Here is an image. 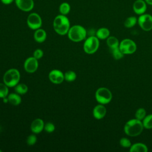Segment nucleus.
I'll list each match as a JSON object with an SVG mask.
<instances>
[{
  "label": "nucleus",
  "instance_id": "obj_1",
  "mask_svg": "<svg viewBox=\"0 0 152 152\" xmlns=\"http://www.w3.org/2000/svg\"><path fill=\"white\" fill-rule=\"evenodd\" d=\"M53 27L55 31L59 35L67 34L70 26L68 18L64 15L59 14L56 16L53 21Z\"/></svg>",
  "mask_w": 152,
  "mask_h": 152
},
{
  "label": "nucleus",
  "instance_id": "obj_2",
  "mask_svg": "<svg viewBox=\"0 0 152 152\" xmlns=\"http://www.w3.org/2000/svg\"><path fill=\"white\" fill-rule=\"evenodd\" d=\"M144 128L142 121L135 118L127 121L125 124L124 130L127 135L135 137L141 134Z\"/></svg>",
  "mask_w": 152,
  "mask_h": 152
},
{
  "label": "nucleus",
  "instance_id": "obj_3",
  "mask_svg": "<svg viewBox=\"0 0 152 152\" xmlns=\"http://www.w3.org/2000/svg\"><path fill=\"white\" fill-rule=\"evenodd\" d=\"M69 40L74 42H79L86 39L87 30L81 25H74L71 26L67 33Z\"/></svg>",
  "mask_w": 152,
  "mask_h": 152
},
{
  "label": "nucleus",
  "instance_id": "obj_4",
  "mask_svg": "<svg viewBox=\"0 0 152 152\" xmlns=\"http://www.w3.org/2000/svg\"><path fill=\"white\" fill-rule=\"evenodd\" d=\"M20 80V71L15 68L8 69L4 74L3 81L8 87H14Z\"/></svg>",
  "mask_w": 152,
  "mask_h": 152
},
{
  "label": "nucleus",
  "instance_id": "obj_5",
  "mask_svg": "<svg viewBox=\"0 0 152 152\" xmlns=\"http://www.w3.org/2000/svg\"><path fill=\"white\" fill-rule=\"evenodd\" d=\"M95 98L99 104H106L111 101L112 94L107 88L100 87L96 91Z\"/></svg>",
  "mask_w": 152,
  "mask_h": 152
},
{
  "label": "nucleus",
  "instance_id": "obj_6",
  "mask_svg": "<svg viewBox=\"0 0 152 152\" xmlns=\"http://www.w3.org/2000/svg\"><path fill=\"white\" fill-rule=\"evenodd\" d=\"M99 47V39L94 36L87 38L83 44L84 51L87 54H93Z\"/></svg>",
  "mask_w": 152,
  "mask_h": 152
},
{
  "label": "nucleus",
  "instance_id": "obj_7",
  "mask_svg": "<svg viewBox=\"0 0 152 152\" xmlns=\"http://www.w3.org/2000/svg\"><path fill=\"white\" fill-rule=\"evenodd\" d=\"M119 48L124 55L132 54L137 50V45L135 43L129 39H125L122 40L119 43Z\"/></svg>",
  "mask_w": 152,
  "mask_h": 152
},
{
  "label": "nucleus",
  "instance_id": "obj_8",
  "mask_svg": "<svg viewBox=\"0 0 152 152\" xmlns=\"http://www.w3.org/2000/svg\"><path fill=\"white\" fill-rule=\"evenodd\" d=\"M27 24L30 29L36 30L42 27V18L39 14L36 12H31L27 17Z\"/></svg>",
  "mask_w": 152,
  "mask_h": 152
},
{
  "label": "nucleus",
  "instance_id": "obj_9",
  "mask_svg": "<svg viewBox=\"0 0 152 152\" xmlns=\"http://www.w3.org/2000/svg\"><path fill=\"white\" fill-rule=\"evenodd\" d=\"M140 27L144 31H148L152 30V15L148 14H143L138 18Z\"/></svg>",
  "mask_w": 152,
  "mask_h": 152
},
{
  "label": "nucleus",
  "instance_id": "obj_10",
  "mask_svg": "<svg viewBox=\"0 0 152 152\" xmlns=\"http://www.w3.org/2000/svg\"><path fill=\"white\" fill-rule=\"evenodd\" d=\"M39 66L38 59L34 56H30L27 58L24 62V69L28 73L35 72Z\"/></svg>",
  "mask_w": 152,
  "mask_h": 152
},
{
  "label": "nucleus",
  "instance_id": "obj_11",
  "mask_svg": "<svg viewBox=\"0 0 152 152\" xmlns=\"http://www.w3.org/2000/svg\"><path fill=\"white\" fill-rule=\"evenodd\" d=\"M48 78L52 83L59 84L64 81V74L61 70L57 69H52L49 73Z\"/></svg>",
  "mask_w": 152,
  "mask_h": 152
},
{
  "label": "nucleus",
  "instance_id": "obj_12",
  "mask_svg": "<svg viewBox=\"0 0 152 152\" xmlns=\"http://www.w3.org/2000/svg\"><path fill=\"white\" fill-rule=\"evenodd\" d=\"M17 7L24 12L31 11L34 6L33 0H14Z\"/></svg>",
  "mask_w": 152,
  "mask_h": 152
},
{
  "label": "nucleus",
  "instance_id": "obj_13",
  "mask_svg": "<svg viewBox=\"0 0 152 152\" xmlns=\"http://www.w3.org/2000/svg\"><path fill=\"white\" fill-rule=\"evenodd\" d=\"M44 121L40 118H36L32 121L30 125V129L33 134H37L44 129Z\"/></svg>",
  "mask_w": 152,
  "mask_h": 152
},
{
  "label": "nucleus",
  "instance_id": "obj_14",
  "mask_svg": "<svg viewBox=\"0 0 152 152\" xmlns=\"http://www.w3.org/2000/svg\"><path fill=\"white\" fill-rule=\"evenodd\" d=\"M133 10L138 15L145 13L147 10V4L143 0H136L133 4Z\"/></svg>",
  "mask_w": 152,
  "mask_h": 152
},
{
  "label": "nucleus",
  "instance_id": "obj_15",
  "mask_svg": "<svg viewBox=\"0 0 152 152\" xmlns=\"http://www.w3.org/2000/svg\"><path fill=\"white\" fill-rule=\"evenodd\" d=\"M106 114V109L104 105L99 104L96 105L93 110V115L96 119H102Z\"/></svg>",
  "mask_w": 152,
  "mask_h": 152
},
{
  "label": "nucleus",
  "instance_id": "obj_16",
  "mask_svg": "<svg viewBox=\"0 0 152 152\" xmlns=\"http://www.w3.org/2000/svg\"><path fill=\"white\" fill-rule=\"evenodd\" d=\"M47 37L46 31L41 28H39L34 31L33 37L36 42L37 43H43L45 41Z\"/></svg>",
  "mask_w": 152,
  "mask_h": 152
},
{
  "label": "nucleus",
  "instance_id": "obj_17",
  "mask_svg": "<svg viewBox=\"0 0 152 152\" xmlns=\"http://www.w3.org/2000/svg\"><path fill=\"white\" fill-rule=\"evenodd\" d=\"M8 103L13 106H18L21 102V97L17 93H10L7 96Z\"/></svg>",
  "mask_w": 152,
  "mask_h": 152
},
{
  "label": "nucleus",
  "instance_id": "obj_18",
  "mask_svg": "<svg viewBox=\"0 0 152 152\" xmlns=\"http://www.w3.org/2000/svg\"><path fill=\"white\" fill-rule=\"evenodd\" d=\"M129 151L131 152H147L148 148L144 144L137 142L131 145Z\"/></svg>",
  "mask_w": 152,
  "mask_h": 152
},
{
  "label": "nucleus",
  "instance_id": "obj_19",
  "mask_svg": "<svg viewBox=\"0 0 152 152\" xmlns=\"http://www.w3.org/2000/svg\"><path fill=\"white\" fill-rule=\"evenodd\" d=\"M110 34V31L106 27H101L99 28L96 33V36L100 40L107 39Z\"/></svg>",
  "mask_w": 152,
  "mask_h": 152
},
{
  "label": "nucleus",
  "instance_id": "obj_20",
  "mask_svg": "<svg viewBox=\"0 0 152 152\" xmlns=\"http://www.w3.org/2000/svg\"><path fill=\"white\" fill-rule=\"evenodd\" d=\"M106 43L110 49L119 47V42L118 39L115 36H109L106 39Z\"/></svg>",
  "mask_w": 152,
  "mask_h": 152
},
{
  "label": "nucleus",
  "instance_id": "obj_21",
  "mask_svg": "<svg viewBox=\"0 0 152 152\" xmlns=\"http://www.w3.org/2000/svg\"><path fill=\"white\" fill-rule=\"evenodd\" d=\"M70 10H71V6L66 2H64L61 3L59 7V11L60 14L62 15H66L69 13Z\"/></svg>",
  "mask_w": 152,
  "mask_h": 152
},
{
  "label": "nucleus",
  "instance_id": "obj_22",
  "mask_svg": "<svg viewBox=\"0 0 152 152\" xmlns=\"http://www.w3.org/2000/svg\"><path fill=\"white\" fill-rule=\"evenodd\" d=\"M14 90L15 93L23 95L28 91V87L24 83H18L14 87Z\"/></svg>",
  "mask_w": 152,
  "mask_h": 152
},
{
  "label": "nucleus",
  "instance_id": "obj_23",
  "mask_svg": "<svg viewBox=\"0 0 152 152\" xmlns=\"http://www.w3.org/2000/svg\"><path fill=\"white\" fill-rule=\"evenodd\" d=\"M138 19L134 16L128 17L124 21V26L126 28H131L134 27L137 23Z\"/></svg>",
  "mask_w": 152,
  "mask_h": 152
},
{
  "label": "nucleus",
  "instance_id": "obj_24",
  "mask_svg": "<svg viewBox=\"0 0 152 152\" xmlns=\"http://www.w3.org/2000/svg\"><path fill=\"white\" fill-rule=\"evenodd\" d=\"M77 78L76 73L71 70L67 71L64 73V80L67 82H72Z\"/></svg>",
  "mask_w": 152,
  "mask_h": 152
},
{
  "label": "nucleus",
  "instance_id": "obj_25",
  "mask_svg": "<svg viewBox=\"0 0 152 152\" xmlns=\"http://www.w3.org/2000/svg\"><path fill=\"white\" fill-rule=\"evenodd\" d=\"M142 122L144 128L148 129H152V114L145 116Z\"/></svg>",
  "mask_w": 152,
  "mask_h": 152
},
{
  "label": "nucleus",
  "instance_id": "obj_26",
  "mask_svg": "<svg viewBox=\"0 0 152 152\" xmlns=\"http://www.w3.org/2000/svg\"><path fill=\"white\" fill-rule=\"evenodd\" d=\"M9 94L8 87L4 83H0V98L6 97Z\"/></svg>",
  "mask_w": 152,
  "mask_h": 152
},
{
  "label": "nucleus",
  "instance_id": "obj_27",
  "mask_svg": "<svg viewBox=\"0 0 152 152\" xmlns=\"http://www.w3.org/2000/svg\"><path fill=\"white\" fill-rule=\"evenodd\" d=\"M111 52H112V55L113 58L116 60L122 58L124 56V54L121 52L119 47L114 49H112Z\"/></svg>",
  "mask_w": 152,
  "mask_h": 152
},
{
  "label": "nucleus",
  "instance_id": "obj_28",
  "mask_svg": "<svg viewBox=\"0 0 152 152\" xmlns=\"http://www.w3.org/2000/svg\"><path fill=\"white\" fill-rule=\"evenodd\" d=\"M145 116H146V111L142 107H140L138 109L135 113V118L140 121L143 120V119L145 118Z\"/></svg>",
  "mask_w": 152,
  "mask_h": 152
},
{
  "label": "nucleus",
  "instance_id": "obj_29",
  "mask_svg": "<svg viewBox=\"0 0 152 152\" xmlns=\"http://www.w3.org/2000/svg\"><path fill=\"white\" fill-rule=\"evenodd\" d=\"M55 129V125L52 122H47L45 124L44 126V130L48 132V133H52L53 132Z\"/></svg>",
  "mask_w": 152,
  "mask_h": 152
},
{
  "label": "nucleus",
  "instance_id": "obj_30",
  "mask_svg": "<svg viewBox=\"0 0 152 152\" xmlns=\"http://www.w3.org/2000/svg\"><path fill=\"white\" fill-rule=\"evenodd\" d=\"M26 142L28 145H34L37 142V137L36 136L35 134H30V135H28V137L27 138Z\"/></svg>",
  "mask_w": 152,
  "mask_h": 152
},
{
  "label": "nucleus",
  "instance_id": "obj_31",
  "mask_svg": "<svg viewBox=\"0 0 152 152\" xmlns=\"http://www.w3.org/2000/svg\"><path fill=\"white\" fill-rule=\"evenodd\" d=\"M120 145L124 148H130L131 146V142L130 140L126 138H122L119 141Z\"/></svg>",
  "mask_w": 152,
  "mask_h": 152
},
{
  "label": "nucleus",
  "instance_id": "obj_32",
  "mask_svg": "<svg viewBox=\"0 0 152 152\" xmlns=\"http://www.w3.org/2000/svg\"><path fill=\"white\" fill-rule=\"evenodd\" d=\"M43 51L40 49H37L33 52V56H34L37 59H41L43 57Z\"/></svg>",
  "mask_w": 152,
  "mask_h": 152
},
{
  "label": "nucleus",
  "instance_id": "obj_33",
  "mask_svg": "<svg viewBox=\"0 0 152 152\" xmlns=\"http://www.w3.org/2000/svg\"><path fill=\"white\" fill-rule=\"evenodd\" d=\"M1 3H2L4 5H10L12 4L14 0H0Z\"/></svg>",
  "mask_w": 152,
  "mask_h": 152
},
{
  "label": "nucleus",
  "instance_id": "obj_34",
  "mask_svg": "<svg viewBox=\"0 0 152 152\" xmlns=\"http://www.w3.org/2000/svg\"><path fill=\"white\" fill-rule=\"evenodd\" d=\"M145 2L148 5H152V0H145Z\"/></svg>",
  "mask_w": 152,
  "mask_h": 152
},
{
  "label": "nucleus",
  "instance_id": "obj_35",
  "mask_svg": "<svg viewBox=\"0 0 152 152\" xmlns=\"http://www.w3.org/2000/svg\"><path fill=\"white\" fill-rule=\"evenodd\" d=\"M0 152H2V150H0Z\"/></svg>",
  "mask_w": 152,
  "mask_h": 152
}]
</instances>
